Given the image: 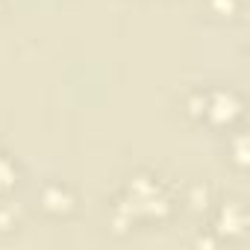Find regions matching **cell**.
Listing matches in <instances>:
<instances>
[{
	"label": "cell",
	"instance_id": "1",
	"mask_svg": "<svg viewBox=\"0 0 250 250\" xmlns=\"http://www.w3.org/2000/svg\"><path fill=\"white\" fill-rule=\"evenodd\" d=\"M44 209L47 212H71L74 209V197L62 188V186H50L47 191H44Z\"/></svg>",
	"mask_w": 250,
	"mask_h": 250
}]
</instances>
